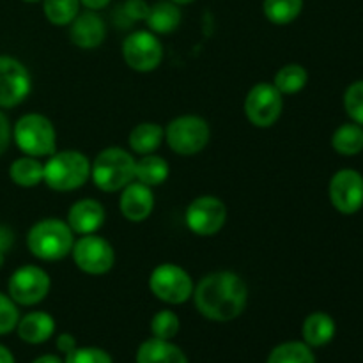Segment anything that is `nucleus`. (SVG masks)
I'll return each mask as SVG.
<instances>
[{
	"instance_id": "f257e3e1",
	"label": "nucleus",
	"mask_w": 363,
	"mask_h": 363,
	"mask_svg": "<svg viewBox=\"0 0 363 363\" xmlns=\"http://www.w3.org/2000/svg\"><path fill=\"white\" fill-rule=\"evenodd\" d=\"M197 311L206 319L227 323L243 314L248 303L247 284L233 272H216L206 275L194 291Z\"/></svg>"
},
{
	"instance_id": "f03ea898",
	"label": "nucleus",
	"mask_w": 363,
	"mask_h": 363,
	"mask_svg": "<svg viewBox=\"0 0 363 363\" xmlns=\"http://www.w3.org/2000/svg\"><path fill=\"white\" fill-rule=\"evenodd\" d=\"M73 230L59 218H46L35 223L27 236L28 250L41 261H60L73 250Z\"/></svg>"
},
{
	"instance_id": "7ed1b4c3",
	"label": "nucleus",
	"mask_w": 363,
	"mask_h": 363,
	"mask_svg": "<svg viewBox=\"0 0 363 363\" xmlns=\"http://www.w3.org/2000/svg\"><path fill=\"white\" fill-rule=\"evenodd\" d=\"M91 177V163L78 151H62L50 156L43 165V181L55 191H73Z\"/></svg>"
},
{
	"instance_id": "20e7f679",
	"label": "nucleus",
	"mask_w": 363,
	"mask_h": 363,
	"mask_svg": "<svg viewBox=\"0 0 363 363\" xmlns=\"http://www.w3.org/2000/svg\"><path fill=\"white\" fill-rule=\"evenodd\" d=\"M135 160L121 147H106L91 165V177L103 191H119L135 179Z\"/></svg>"
},
{
	"instance_id": "39448f33",
	"label": "nucleus",
	"mask_w": 363,
	"mask_h": 363,
	"mask_svg": "<svg viewBox=\"0 0 363 363\" xmlns=\"http://www.w3.org/2000/svg\"><path fill=\"white\" fill-rule=\"evenodd\" d=\"M55 128L41 113H25L14 124L13 138L20 151L27 156L41 158L55 152Z\"/></svg>"
},
{
	"instance_id": "423d86ee",
	"label": "nucleus",
	"mask_w": 363,
	"mask_h": 363,
	"mask_svg": "<svg viewBox=\"0 0 363 363\" xmlns=\"http://www.w3.org/2000/svg\"><path fill=\"white\" fill-rule=\"evenodd\" d=\"M165 137L167 144L176 155L194 156L208 145L211 131L202 117L181 116L167 126Z\"/></svg>"
},
{
	"instance_id": "0eeeda50",
	"label": "nucleus",
	"mask_w": 363,
	"mask_h": 363,
	"mask_svg": "<svg viewBox=\"0 0 363 363\" xmlns=\"http://www.w3.org/2000/svg\"><path fill=\"white\" fill-rule=\"evenodd\" d=\"M149 289L158 300L169 305H179L194 294V282L181 266L160 264L149 277Z\"/></svg>"
},
{
	"instance_id": "6e6552de",
	"label": "nucleus",
	"mask_w": 363,
	"mask_h": 363,
	"mask_svg": "<svg viewBox=\"0 0 363 363\" xmlns=\"http://www.w3.org/2000/svg\"><path fill=\"white\" fill-rule=\"evenodd\" d=\"M282 92L273 84L266 82L254 85L245 99V113L248 121L257 128L273 126L282 116Z\"/></svg>"
},
{
	"instance_id": "1a4fd4ad",
	"label": "nucleus",
	"mask_w": 363,
	"mask_h": 363,
	"mask_svg": "<svg viewBox=\"0 0 363 363\" xmlns=\"http://www.w3.org/2000/svg\"><path fill=\"white\" fill-rule=\"evenodd\" d=\"M73 261L84 273L89 275H103L110 272L116 262L112 245L96 234H85L73 243Z\"/></svg>"
},
{
	"instance_id": "9d476101",
	"label": "nucleus",
	"mask_w": 363,
	"mask_h": 363,
	"mask_svg": "<svg viewBox=\"0 0 363 363\" xmlns=\"http://www.w3.org/2000/svg\"><path fill=\"white\" fill-rule=\"evenodd\" d=\"M7 291L14 303L25 305H38L46 298L50 291V277L45 269L38 266H21L11 275Z\"/></svg>"
},
{
	"instance_id": "9b49d317",
	"label": "nucleus",
	"mask_w": 363,
	"mask_h": 363,
	"mask_svg": "<svg viewBox=\"0 0 363 363\" xmlns=\"http://www.w3.org/2000/svg\"><path fill=\"white\" fill-rule=\"evenodd\" d=\"M124 62L138 73L155 71L162 64L163 46L155 34L138 30L128 35L123 43Z\"/></svg>"
},
{
	"instance_id": "f8f14e48",
	"label": "nucleus",
	"mask_w": 363,
	"mask_h": 363,
	"mask_svg": "<svg viewBox=\"0 0 363 363\" xmlns=\"http://www.w3.org/2000/svg\"><path fill=\"white\" fill-rule=\"evenodd\" d=\"M32 87L27 67L18 59L0 55V108L18 106L28 96Z\"/></svg>"
},
{
	"instance_id": "ddd939ff",
	"label": "nucleus",
	"mask_w": 363,
	"mask_h": 363,
	"mask_svg": "<svg viewBox=\"0 0 363 363\" xmlns=\"http://www.w3.org/2000/svg\"><path fill=\"white\" fill-rule=\"evenodd\" d=\"M225 220V204L213 195L197 197L186 209V225L197 236H213L222 229Z\"/></svg>"
},
{
	"instance_id": "4468645a",
	"label": "nucleus",
	"mask_w": 363,
	"mask_h": 363,
	"mask_svg": "<svg viewBox=\"0 0 363 363\" xmlns=\"http://www.w3.org/2000/svg\"><path fill=\"white\" fill-rule=\"evenodd\" d=\"M330 201L342 215H354L363 208V176L358 170H339L330 181Z\"/></svg>"
},
{
	"instance_id": "2eb2a0df",
	"label": "nucleus",
	"mask_w": 363,
	"mask_h": 363,
	"mask_svg": "<svg viewBox=\"0 0 363 363\" xmlns=\"http://www.w3.org/2000/svg\"><path fill=\"white\" fill-rule=\"evenodd\" d=\"M105 21L99 14H96V11H85L82 14L78 13L77 18L71 21L69 38L80 48H96L105 41Z\"/></svg>"
},
{
	"instance_id": "dca6fc26",
	"label": "nucleus",
	"mask_w": 363,
	"mask_h": 363,
	"mask_svg": "<svg viewBox=\"0 0 363 363\" xmlns=\"http://www.w3.org/2000/svg\"><path fill=\"white\" fill-rule=\"evenodd\" d=\"M155 208L151 186L142 183H130L124 186L123 195L119 199V209L123 216L130 222H144Z\"/></svg>"
},
{
	"instance_id": "f3484780",
	"label": "nucleus",
	"mask_w": 363,
	"mask_h": 363,
	"mask_svg": "<svg viewBox=\"0 0 363 363\" xmlns=\"http://www.w3.org/2000/svg\"><path fill=\"white\" fill-rule=\"evenodd\" d=\"M105 223V209L94 199H82L71 206L67 213V225L77 234H94Z\"/></svg>"
},
{
	"instance_id": "a211bd4d",
	"label": "nucleus",
	"mask_w": 363,
	"mask_h": 363,
	"mask_svg": "<svg viewBox=\"0 0 363 363\" xmlns=\"http://www.w3.org/2000/svg\"><path fill=\"white\" fill-rule=\"evenodd\" d=\"M18 337L27 344H43L55 332V319L46 312H30L16 325Z\"/></svg>"
},
{
	"instance_id": "6ab92c4d",
	"label": "nucleus",
	"mask_w": 363,
	"mask_h": 363,
	"mask_svg": "<svg viewBox=\"0 0 363 363\" xmlns=\"http://www.w3.org/2000/svg\"><path fill=\"white\" fill-rule=\"evenodd\" d=\"M137 363H188V358L170 340L152 337L138 347Z\"/></svg>"
},
{
	"instance_id": "aec40b11",
	"label": "nucleus",
	"mask_w": 363,
	"mask_h": 363,
	"mask_svg": "<svg viewBox=\"0 0 363 363\" xmlns=\"http://www.w3.org/2000/svg\"><path fill=\"white\" fill-rule=\"evenodd\" d=\"M303 342L311 347H323L335 337V321L325 312H314L303 323Z\"/></svg>"
},
{
	"instance_id": "412c9836",
	"label": "nucleus",
	"mask_w": 363,
	"mask_h": 363,
	"mask_svg": "<svg viewBox=\"0 0 363 363\" xmlns=\"http://www.w3.org/2000/svg\"><path fill=\"white\" fill-rule=\"evenodd\" d=\"M145 23L156 34H170L176 30L181 23V11L177 4L172 0H162L155 6L149 7V13L145 16Z\"/></svg>"
},
{
	"instance_id": "4be33fe9",
	"label": "nucleus",
	"mask_w": 363,
	"mask_h": 363,
	"mask_svg": "<svg viewBox=\"0 0 363 363\" xmlns=\"http://www.w3.org/2000/svg\"><path fill=\"white\" fill-rule=\"evenodd\" d=\"M165 138V130L156 123H142L135 126L130 133V147L137 155H151L160 147Z\"/></svg>"
},
{
	"instance_id": "5701e85b",
	"label": "nucleus",
	"mask_w": 363,
	"mask_h": 363,
	"mask_svg": "<svg viewBox=\"0 0 363 363\" xmlns=\"http://www.w3.org/2000/svg\"><path fill=\"white\" fill-rule=\"evenodd\" d=\"M135 177L145 186H158L169 177V163L156 155H144L135 163Z\"/></svg>"
},
{
	"instance_id": "b1692460",
	"label": "nucleus",
	"mask_w": 363,
	"mask_h": 363,
	"mask_svg": "<svg viewBox=\"0 0 363 363\" xmlns=\"http://www.w3.org/2000/svg\"><path fill=\"white\" fill-rule=\"evenodd\" d=\"M332 147L342 156H357L363 151V126L357 123H346L335 130L332 137Z\"/></svg>"
},
{
	"instance_id": "393cba45",
	"label": "nucleus",
	"mask_w": 363,
	"mask_h": 363,
	"mask_svg": "<svg viewBox=\"0 0 363 363\" xmlns=\"http://www.w3.org/2000/svg\"><path fill=\"white\" fill-rule=\"evenodd\" d=\"M9 176L11 181L18 186H38L43 181V165L34 156H23V158L14 160L9 169Z\"/></svg>"
},
{
	"instance_id": "a878e982",
	"label": "nucleus",
	"mask_w": 363,
	"mask_h": 363,
	"mask_svg": "<svg viewBox=\"0 0 363 363\" xmlns=\"http://www.w3.org/2000/svg\"><path fill=\"white\" fill-rule=\"evenodd\" d=\"M266 363H315L311 346L298 340L284 342L269 353Z\"/></svg>"
},
{
	"instance_id": "bb28decb",
	"label": "nucleus",
	"mask_w": 363,
	"mask_h": 363,
	"mask_svg": "<svg viewBox=\"0 0 363 363\" xmlns=\"http://www.w3.org/2000/svg\"><path fill=\"white\" fill-rule=\"evenodd\" d=\"M303 9V0H264L262 11L275 25H287L296 20Z\"/></svg>"
},
{
	"instance_id": "cd10ccee",
	"label": "nucleus",
	"mask_w": 363,
	"mask_h": 363,
	"mask_svg": "<svg viewBox=\"0 0 363 363\" xmlns=\"http://www.w3.org/2000/svg\"><path fill=\"white\" fill-rule=\"evenodd\" d=\"M308 73L300 64H287L282 69L277 71L273 85L279 89L282 94H296L307 85Z\"/></svg>"
},
{
	"instance_id": "c85d7f7f",
	"label": "nucleus",
	"mask_w": 363,
	"mask_h": 363,
	"mask_svg": "<svg viewBox=\"0 0 363 363\" xmlns=\"http://www.w3.org/2000/svg\"><path fill=\"white\" fill-rule=\"evenodd\" d=\"M46 18L53 25H69L80 13V0H43Z\"/></svg>"
},
{
	"instance_id": "c756f323",
	"label": "nucleus",
	"mask_w": 363,
	"mask_h": 363,
	"mask_svg": "<svg viewBox=\"0 0 363 363\" xmlns=\"http://www.w3.org/2000/svg\"><path fill=\"white\" fill-rule=\"evenodd\" d=\"M179 318L172 311H160L155 318L151 319V333L155 339L170 340L179 332Z\"/></svg>"
},
{
	"instance_id": "7c9ffc66",
	"label": "nucleus",
	"mask_w": 363,
	"mask_h": 363,
	"mask_svg": "<svg viewBox=\"0 0 363 363\" xmlns=\"http://www.w3.org/2000/svg\"><path fill=\"white\" fill-rule=\"evenodd\" d=\"M344 108L351 121L363 126V80L354 82L346 89L344 94Z\"/></svg>"
},
{
	"instance_id": "2f4dec72",
	"label": "nucleus",
	"mask_w": 363,
	"mask_h": 363,
	"mask_svg": "<svg viewBox=\"0 0 363 363\" xmlns=\"http://www.w3.org/2000/svg\"><path fill=\"white\" fill-rule=\"evenodd\" d=\"M18 321H20V312H18L16 303L11 300V296L0 293V335L13 332Z\"/></svg>"
},
{
	"instance_id": "473e14b6",
	"label": "nucleus",
	"mask_w": 363,
	"mask_h": 363,
	"mask_svg": "<svg viewBox=\"0 0 363 363\" xmlns=\"http://www.w3.org/2000/svg\"><path fill=\"white\" fill-rule=\"evenodd\" d=\"M64 363H113L112 357L99 347H77L66 354Z\"/></svg>"
},
{
	"instance_id": "72a5a7b5",
	"label": "nucleus",
	"mask_w": 363,
	"mask_h": 363,
	"mask_svg": "<svg viewBox=\"0 0 363 363\" xmlns=\"http://www.w3.org/2000/svg\"><path fill=\"white\" fill-rule=\"evenodd\" d=\"M119 11L124 18L123 23H126L124 27H130L133 21L145 20V16H147V13H149V6L144 2V0H128V2L124 4Z\"/></svg>"
},
{
	"instance_id": "f704fd0d",
	"label": "nucleus",
	"mask_w": 363,
	"mask_h": 363,
	"mask_svg": "<svg viewBox=\"0 0 363 363\" xmlns=\"http://www.w3.org/2000/svg\"><path fill=\"white\" fill-rule=\"evenodd\" d=\"M11 142V126L7 117L4 116V112L0 110V156L7 151Z\"/></svg>"
},
{
	"instance_id": "c9c22d12",
	"label": "nucleus",
	"mask_w": 363,
	"mask_h": 363,
	"mask_svg": "<svg viewBox=\"0 0 363 363\" xmlns=\"http://www.w3.org/2000/svg\"><path fill=\"white\" fill-rule=\"evenodd\" d=\"M11 247H13V233L7 227L0 225V268H2L6 254Z\"/></svg>"
},
{
	"instance_id": "e433bc0d",
	"label": "nucleus",
	"mask_w": 363,
	"mask_h": 363,
	"mask_svg": "<svg viewBox=\"0 0 363 363\" xmlns=\"http://www.w3.org/2000/svg\"><path fill=\"white\" fill-rule=\"evenodd\" d=\"M77 339H74L73 335H69V333H62V335L57 339V350H59L60 353L69 354L71 351L77 350Z\"/></svg>"
},
{
	"instance_id": "4c0bfd02",
	"label": "nucleus",
	"mask_w": 363,
	"mask_h": 363,
	"mask_svg": "<svg viewBox=\"0 0 363 363\" xmlns=\"http://www.w3.org/2000/svg\"><path fill=\"white\" fill-rule=\"evenodd\" d=\"M82 6L87 7L89 11H98V9H103V7H106L110 4V0H80Z\"/></svg>"
},
{
	"instance_id": "58836bf2",
	"label": "nucleus",
	"mask_w": 363,
	"mask_h": 363,
	"mask_svg": "<svg viewBox=\"0 0 363 363\" xmlns=\"http://www.w3.org/2000/svg\"><path fill=\"white\" fill-rule=\"evenodd\" d=\"M0 363H16L13 353L6 346H2V344H0Z\"/></svg>"
},
{
	"instance_id": "ea45409f",
	"label": "nucleus",
	"mask_w": 363,
	"mask_h": 363,
	"mask_svg": "<svg viewBox=\"0 0 363 363\" xmlns=\"http://www.w3.org/2000/svg\"><path fill=\"white\" fill-rule=\"evenodd\" d=\"M32 363H64V362L60 360L59 357H55V354H43V357L35 358Z\"/></svg>"
},
{
	"instance_id": "a19ab883",
	"label": "nucleus",
	"mask_w": 363,
	"mask_h": 363,
	"mask_svg": "<svg viewBox=\"0 0 363 363\" xmlns=\"http://www.w3.org/2000/svg\"><path fill=\"white\" fill-rule=\"evenodd\" d=\"M174 4H177V6H184V4H191L194 0H172Z\"/></svg>"
},
{
	"instance_id": "79ce46f5",
	"label": "nucleus",
	"mask_w": 363,
	"mask_h": 363,
	"mask_svg": "<svg viewBox=\"0 0 363 363\" xmlns=\"http://www.w3.org/2000/svg\"><path fill=\"white\" fill-rule=\"evenodd\" d=\"M25 2H39V0H25Z\"/></svg>"
}]
</instances>
